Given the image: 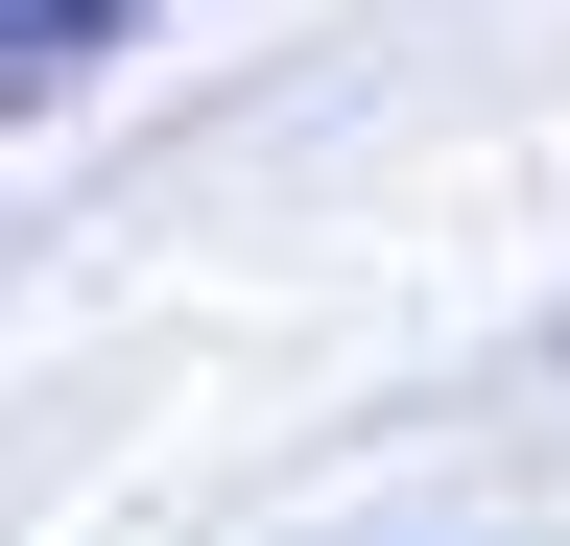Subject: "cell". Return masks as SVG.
I'll use <instances>...</instances> for the list:
<instances>
[{"instance_id":"obj_1","label":"cell","mask_w":570,"mask_h":546,"mask_svg":"<svg viewBox=\"0 0 570 546\" xmlns=\"http://www.w3.org/2000/svg\"><path fill=\"white\" fill-rule=\"evenodd\" d=\"M119 24H142V0H0V96L48 119V96H71V72H96V48H119Z\"/></svg>"}]
</instances>
